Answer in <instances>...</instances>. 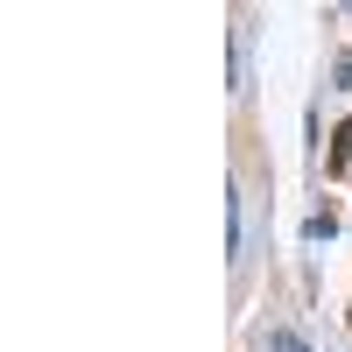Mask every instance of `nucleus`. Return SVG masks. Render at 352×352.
Instances as JSON below:
<instances>
[{
	"label": "nucleus",
	"instance_id": "nucleus-1",
	"mask_svg": "<svg viewBox=\"0 0 352 352\" xmlns=\"http://www.w3.org/2000/svg\"><path fill=\"white\" fill-rule=\"evenodd\" d=\"M331 169H338V176H352V120L338 127V148H331Z\"/></svg>",
	"mask_w": 352,
	"mask_h": 352
},
{
	"label": "nucleus",
	"instance_id": "nucleus-2",
	"mask_svg": "<svg viewBox=\"0 0 352 352\" xmlns=\"http://www.w3.org/2000/svg\"><path fill=\"white\" fill-rule=\"evenodd\" d=\"M268 352H310V345H303L296 331H268Z\"/></svg>",
	"mask_w": 352,
	"mask_h": 352
},
{
	"label": "nucleus",
	"instance_id": "nucleus-3",
	"mask_svg": "<svg viewBox=\"0 0 352 352\" xmlns=\"http://www.w3.org/2000/svg\"><path fill=\"white\" fill-rule=\"evenodd\" d=\"M338 92H352V56H338Z\"/></svg>",
	"mask_w": 352,
	"mask_h": 352
}]
</instances>
